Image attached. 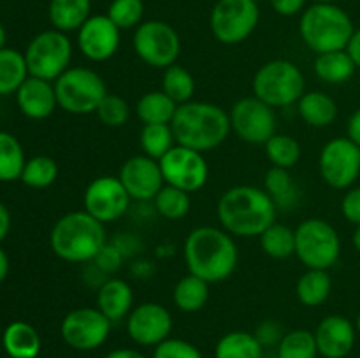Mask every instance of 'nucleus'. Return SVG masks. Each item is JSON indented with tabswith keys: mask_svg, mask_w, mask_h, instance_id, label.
Segmentation results:
<instances>
[{
	"mask_svg": "<svg viewBox=\"0 0 360 358\" xmlns=\"http://www.w3.org/2000/svg\"><path fill=\"white\" fill-rule=\"evenodd\" d=\"M278 206L262 188L239 185L220 197L217 216L221 228L232 237H260L276 223Z\"/></svg>",
	"mask_w": 360,
	"mask_h": 358,
	"instance_id": "1",
	"label": "nucleus"
},
{
	"mask_svg": "<svg viewBox=\"0 0 360 358\" xmlns=\"http://www.w3.org/2000/svg\"><path fill=\"white\" fill-rule=\"evenodd\" d=\"M183 255L188 274L210 284L229 279L239 262L234 237L218 227L193 228L185 241Z\"/></svg>",
	"mask_w": 360,
	"mask_h": 358,
	"instance_id": "2",
	"label": "nucleus"
},
{
	"mask_svg": "<svg viewBox=\"0 0 360 358\" xmlns=\"http://www.w3.org/2000/svg\"><path fill=\"white\" fill-rule=\"evenodd\" d=\"M176 144L199 153L217 150L231 133V118L220 105L190 100L178 105L171 123Z\"/></svg>",
	"mask_w": 360,
	"mask_h": 358,
	"instance_id": "3",
	"label": "nucleus"
},
{
	"mask_svg": "<svg viewBox=\"0 0 360 358\" xmlns=\"http://www.w3.org/2000/svg\"><path fill=\"white\" fill-rule=\"evenodd\" d=\"M49 244L53 253L63 262H91L108 244L105 225L86 211H72L53 225Z\"/></svg>",
	"mask_w": 360,
	"mask_h": 358,
	"instance_id": "4",
	"label": "nucleus"
},
{
	"mask_svg": "<svg viewBox=\"0 0 360 358\" xmlns=\"http://www.w3.org/2000/svg\"><path fill=\"white\" fill-rule=\"evenodd\" d=\"M354 32L352 18L336 4H313L299 21L302 42L316 55L347 49Z\"/></svg>",
	"mask_w": 360,
	"mask_h": 358,
	"instance_id": "5",
	"label": "nucleus"
},
{
	"mask_svg": "<svg viewBox=\"0 0 360 358\" xmlns=\"http://www.w3.org/2000/svg\"><path fill=\"white\" fill-rule=\"evenodd\" d=\"M253 95L273 109L290 107L306 93V79L290 60H271L255 72Z\"/></svg>",
	"mask_w": 360,
	"mask_h": 358,
	"instance_id": "6",
	"label": "nucleus"
},
{
	"mask_svg": "<svg viewBox=\"0 0 360 358\" xmlns=\"http://www.w3.org/2000/svg\"><path fill=\"white\" fill-rule=\"evenodd\" d=\"M55 91L58 107L76 116L97 111L102 98L109 93L101 74L86 67H69L55 81Z\"/></svg>",
	"mask_w": 360,
	"mask_h": 358,
	"instance_id": "7",
	"label": "nucleus"
},
{
	"mask_svg": "<svg viewBox=\"0 0 360 358\" xmlns=\"http://www.w3.org/2000/svg\"><path fill=\"white\" fill-rule=\"evenodd\" d=\"M340 255V235L329 221L309 218L295 228V256L306 269L329 270Z\"/></svg>",
	"mask_w": 360,
	"mask_h": 358,
	"instance_id": "8",
	"label": "nucleus"
},
{
	"mask_svg": "<svg viewBox=\"0 0 360 358\" xmlns=\"http://www.w3.org/2000/svg\"><path fill=\"white\" fill-rule=\"evenodd\" d=\"M72 42L60 30H44L35 35L25 51L28 74L46 81H56L70 67Z\"/></svg>",
	"mask_w": 360,
	"mask_h": 358,
	"instance_id": "9",
	"label": "nucleus"
},
{
	"mask_svg": "<svg viewBox=\"0 0 360 358\" xmlns=\"http://www.w3.org/2000/svg\"><path fill=\"white\" fill-rule=\"evenodd\" d=\"M136 55L146 65L165 70L174 65L181 53V39L172 25L162 20L143 21L132 37Z\"/></svg>",
	"mask_w": 360,
	"mask_h": 358,
	"instance_id": "10",
	"label": "nucleus"
},
{
	"mask_svg": "<svg viewBox=\"0 0 360 358\" xmlns=\"http://www.w3.org/2000/svg\"><path fill=\"white\" fill-rule=\"evenodd\" d=\"M259 20L260 9L255 0H218L211 11L210 27L218 42L236 46L255 32Z\"/></svg>",
	"mask_w": 360,
	"mask_h": 358,
	"instance_id": "11",
	"label": "nucleus"
},
{
	"mask_svg": "<svg viewBox=\"0 0 360 358\" xmlns=\"http://www.w3.org/2000/svg\"><path fill=\"white\" fill-rule=\"evenodd\" d=\"M229 118H231L232 132H236L239 139L248 144L264 146L271 137L278 133L276 112L255 95L239 98L232 105Z\"/></svg>",
	"mask_w": 360,
	"mask_h": 358,
	"instance_id": "12",
	"label": "nucleus"
},
{
	"mask_svg": "<svg viewBox=\"0 0 360 358\" xmlns=\"http://www.w3.org/2000/svg\"><path fill=\"white\" fill-rule=\"evenodd\" d=\"M165 185L176 186L186 193H195L210 179V165L204 153L176 144L160 160Z\"/></svg>",
	"mask_w": 360,
	"mask_h": 358,
	"instance_id": "13",
	"label": "nucleus"
},
{
	"mask_svg": "<svg viewBox=\"0 0 360 358\" xmlns=\"http://www.w3.org/2000/svg\"><path fill=\"white\" fill-rule=\"evenodd\" d=\"M130 195L118 175H101L88 183L83 193V206L88 214L108 225L125 216L130 206Z\"/></svg>",
	"mask_w": 360,
	"mask_h": 358,
	"instance_id": "14",
	"label": "nucleus"
},
{
	"mask_svg": "<svg viewBox=\"0 0 360 358\" xmlns=\"http://www.w3.org/2000/svg\"><path fill=\"white\" fill-rule=\"evenodd\" d=\"M319 167L327 185L336 190L348 188L360 174V147L348 137H336L320 151Z\"/></svg>",
	"mask_w": 360,
	"mask_h": 358,
	"instance_id": "15",
	"label": "nucleus"
},
{
	"mask_svg": "<svg viewBox=\"0 0 360 358\" xmlns=\"http://www.w3.org/2000/svg\"><path fill=\"white\" fill-rule=\"evenodd\" d=\"M111 325L112 323L97 307H79L63 318L60 333L72 350L91 351L108 340Z\"/></svg>",
	"mask_w": 360,
	"mask_h": 358,
	"instance_id": "16",
	"label": "nucleus"
},
{
	"mask_svg": "<svg viewBox=\"0 0 360 358\" xmlns=\"http://www.w3.org/2000/svg\"><path fill=\"white\" fill-rule=\"evenodd\" d=\"M171 330V312L157 302H143L127 316V333L139 346H158L169 339Z\"/></svg>",
	"mask_w": 360,
	"mask_h": 358,
	"instance_id": "17",
	"label": "nucleus"
},
{
	"mask_svg": "<svg viewBox=\"0 0 360 358\" xmlns=\"http://www.w3.org/2000/svg\"><path fill=\"white\" fill-rule=\"evenodd\" d=\"M122 41V30L108 14H94L77 30V48L90 62H108L116 55Z\"/></svg>",
	"mask_w": 360,
	"mask_h": 358,
	"instance_id": "18",
	"label": "nucleus"
},
{
	"mask_svg": "<svg viewBox=\"0 0 360 358\" xmlns=\"http://www.w3.org/2000/svg\"><path fill=\"white\" fill-rule=\"evenodd\" d=\"M118 178L129 192L130 199L143 200V202L153 200L165 185L160 161L146 154H136L123 161Z\"/></svg>",
	"mask_w": 360,
	"mask_h": 358,
	"instance_id": "19",
	"label": "nucleus"
},
{
	"mask_svg": "<svg viewBox=\"0 0 360 358\" xmlns=\"http://www.w3.org/2000/svg\"><path fill=\"white\" fill-rule=\"evenodd\" d=\"M355 326L341 314H330L319 323L315 333L319 354L323 358H345L355 346Z\"/></svg>",
	"mask_w": 360,
	"mask_h": 358,
	"instance_id": "20",
	"label": "nucleus"
},
{
	"mask_svg": "<svg viewBox=\"0 0 360 358\" xmlns=\"http://www.w3.org/2000/svg\"><path fill=\"white\" fill-rule=\"evenodd\" d=\"M16 102L20 111L30 119H46L58 107L55 83L28 76L18 88Z\"/></svg>",
	"mask_w": 360,
	"mask_h": 358,
	"instance_id": "21",
	"label": "nucleus"
},
{
	"mask_svg": "<svg viewBox=\"0 0 360 358\" xmlns=\"http://www.w3.org/2000/svg\"><path fill=\"white\" fill-rule=\"evenodd\" d=\"M134 305V291L127 281L109 277L97 291V309L111 323L122 321L130 314Z\"/></svg>",
	"mask_w": 360,
	"mask_h": 358,
	"instance_id": "22",
	"label": "nucleus"
},
{
	"mask_svg": "<svg viewBox=\"0 0 360 358\" xmlns=\"http://www.w3.org/2000/svg\"><path fill=\"white\" fill-rule=\"evenodd\" d=\"M48 16L55 30L77 32L91 16V0H49Z\"/></svg>",
	"mask_w": 360,
	"mask_h": 358,
	"instance_id": "23",
	"label": "nucleus"
},
{
	"mask_svg": "<svg viewBox=\"0 0 360 358\" xmlns=\"http://www.w3.org/2000/svg\"><path fill=\"white\" fill-rule=\"evenodd\" d=\"M297 112L306 125L323 128L338 118V104L323 91H306L297 102Z\"/></svg>",
	"mask_w": 360,
	"mask_h": 358,
	"instance_id": "24",
	"label": "nucleus"
},
{
	"mask_svg": "<svg viewBox=\"0 0 360 358\" xmlns=\"http://www.w3.org/2000/svg\"><path fill=\"white\" fill-rule=\"evenodd\" d=\"M178 104L162 90L148 91L137 100L136 114L143 125H171Z\"/></svg>",
	"mask_w": 360,
	"mask_h": 358,
	"instance_id": "25",
	"label": "nucleus"
},
{
	"mask_svg": "<svg viewBox=\"0 0 360 358\" xmlns=\"http://www.w3.org/2000/svg\"><path fill=\"white\" fill-rule=\"evenodd\" d=\"M315 69L316 77L327 84H343L350 79L357 70V65L347 49L343 51H333V53H322L316 55L315 58Z\"/></svg>",
	"mask_w": 360,
	"mask_h": 358,
	"instance_id": "26",
	"label": "nucleus"
},
{
	"mask_svg": "<svg viewBox=\"0 0 360 358\" xmlns=\"http://www.w3.org/2000/svg\"><path fill=\"white\" fill-rule=\"evenodd\" d=\"M4 347L13 358H35L41 351L37 330L25 321H14L4 332Z\"/></svg>",
	"mask_w": 360,
	"mask_h": 358,
	"instance_id": "27",
	"label": "nucleus"
},
{
	"mask_svg": "<svg viewBox=\"0 0 360 358\" xmlns=\"http://www.w3.org/2000/svg\"><path fill=\"white\" fill-rule=\"evenodd\" d=\"M333 291V279L327 270L308 269L297 281L295 293L306 307H319L329 298Z\"/></svg>",
	"mask_w": 360,
	"mask_h": 358,
	"instance_id": "28",
	"label": "nucleus"
},
{
	"mask_svg": "<svg viewBox=\"0 0 360 358\" xmlns=\"http://www.w3.org/2000/svg\"><path fill=\"white\" fill-rule=\"evenodd\" d=\"M174 305L183 312H197L210 300V283L188 274L176 283L172 291Z\"/></svg>",
	"mask_w": 360,
	"mask_h": 358,
	"instance_id": "29",
	"label": "nucleus"
},
{
	"mask_svg": "<svg viewBox=\"0 0 360 358\" xmlns=\"http://www.w3.org/2000/svg\"><path fill=\"white\" fill-rule=\"evenodd\" d=\"M264 346L257 336L250 332H229L214 347V358H262Z\"/></svg>",
	"mask_w": 360,
	"mask_h": 358,
	"instance_id": "30",
	"label": "nucleus"
},
{
	"mask_svg": "<svg viewBox=\"0 0 360 358\" xmlns=\"http://www.w3.org/2000/svg\"><path fill=\"white\" fill-rule=\"evenodd\" d=\"M28 76L25 55L11 48L0 49V95L16 93Z\"/></svg>",
	"mask_w": 360,
	"mask_h": 358,
	"instance_id": "31",
	"label": "nucleus"
},
{
	"mask_svg": "<svg viewBox=\"0 0 360 358\" xmlns=\"http://www.w3.org/2000/svg\"><path fill=\"white\" fill-rule=\"evenodd\" d=\"M25 164L27 160L20 140L13 133L0 130V181L20 179Z\"/></svg>",
	"mask_w": 360,
	"mask_h": 358,
	"instance_id": "32",
	"label": "nucleus"
},
{
	"mask_svg": "<svg viewBox=\"0 0 360 358\" xmlns=\"http://www.w3.org/2000/svg\"><path fill=\"white\" fill-rule=\"evenodd\" d=\"M259 239L262 251L271 258L287 260L295 255V230L287 225L273 223Z\"/></svg>",
	"mask_w": 360,
	"mask_h": 358,
	"instance_id": "33",
	"label": "nucleus"
},
{
	"mask_svg": "<svg viewBox=\"0 0 360 358\" xmlns=\"http://www.w3.org/2000/svg\"><path fill=\"white\" fill-rule=\"evenodd\" d=\"M139 144L143 154L160 161L172 147L176 146V137L171 125H144L139 133Z\"/></svg>",
	"mask_w": 360,
	"mask_h": 358,
	"instance_id": "34",
	"label": "nucleus"
},
{
	"mask_svg": "<svg viewBox=\"0 0 360 358\" xmlns=\"http://www.w3.org/2000/svg\"><path fill=\"white\" fill-rule=\"evenodd\" d=\"M162 91L172 98L178 105L186 104L195 93V79L185 67L174 65L167 67L162 76Z\"/></svg>",
	"mask_w": 360,
	"mask_h": 358,
	"instance_id": "35",
	"label": "nucleus"
},
{
	"mask_svg": "<svg viewBox=\"0 0 360 358\" xmlns=\"http://www.w3.org/2000/svg\"><path fill=\"white\" fill-rule=\"evenodd\" d=\"M264 185H266V192L278 207H290L297 202V186L287 168L271 167L266 172Z\"/></svg>",
	"mask_w": 360,
	"mask_h": 358,
	"instance_id": "36",
	"label": "nucleus"
},
{
	"mask_svg": "<svg viewBox=\"0 0 360 358\" xmlns=\"http://www.w3.org/2000/svg\"><path fill=\"white\" fill-rule=\"evenodd\" d=\"M155 209L165 220H181L186 214L190 213V207H192V199H190V193L183 192V190L176 188V186L164 185L160 192L157 193V197L153 199Z\"/></svg>",
	"mask_w": 360,
	"mask_h": 358,
	"instance_id": "37",
	"label": "nucleus"
},
{
	"mask_svg": "<svg viewBox=\"0 0 360 358\" xmlns=\"http://www.w3.org/2000/svg\"><path fill=\"white\" fill-rule=\"evenodd\" d=\"M266 157L273 164V167L287 168L290 171L301 158V146L297 140L285 133H276L266 144Z\"/></svg>",
	"mask_w": 360,
	"mask_h": 358,
	"instance_id": "38",
	"label": "nucleus"
},
{
	"mask_svg": "<svg viewBox=\"0 0 360 358\" xmlns=\"http://www.w3.org/2000/svg\"><path fill=\"white\" fill-rule=\"evenodd\" d=\"M315 333L309 330L297 329L285 333L278 343V358H316Z\"/></svg>",
	"mask_w": 360,
	"mask_h": 358,
	"instance_id": "39",
	"label": "nucleus"
},
{
	"mask_svg": "<svg viewBox=\"0 0 360 358\" xmlns=\"http://www.w3.org/2000/svg\"><path fill=\"white\" fill-rule=\"evenodd\" d=\"M56 178H58V164L51 157L39 154L27 160L20 179L30 188L41 190L51 186Z\"/></svg>",
	"mask_w": 360,
	"mask_h": 358,
	"instance_id": "40",
	"label": "nucleus"
},
{
	"mask_svg": "<svg viewBox=\"0 0 360 358\" xmlns=\"http://www.w3.org/2000/svg\"><path fill=\"white\" fill-rule=\"evenodd\" d=\"M105 14L120 30H130L143 23L144 4L143 0H112Z\"/></svg>",
	"mask_w": 360,
	"mask_h": 358,
	"instance_id": "41",
	"label": "nucleus"
},
{
	"mask_svg": "<svg viewBox=\"0 0 360 358\" xmlns=\"http://www.w3.org/2000/svg\"><path fill=\"white\" fill-rule=\"evenodd\" d=\"M97 116L102 125L111 126V128H120L127 125L130 118V105L123 97L116 93H108L97 107Z\"/></svg>",
	"mask_w": 360,
	"mask_h": 358,
	"instance_id": "42",
	"label": "nucleus"
},
{
	"mask_svg": "<svg viewBox=\"0 0 360 358\" xmlns=\"http://www.w3.org/2000/svg\"><path fill=\"white\" fill-rule=\"evenodd\" d=\"M153 358H202V354L188 340L169 337L164 343L155 346Z\"/></svg>",
	"mask_w": 360,
	"mask_h": 358,
	"instance_id": "43",
	"label": "nucleus"
},
{
	"mask_svg": "<svg viewBox=\"0 0 360 358\" xmlns=\"http://www.w3.org/2000/svg\"><path fill=\"white\" fill-rule=\"evenodd\" d=\"M341 213L350 223L360 225V186L350 190L341 200Z\"/></svg>",
	"mask_w": 360,
	"mask_h": 358,
	"instance_id": "44",
	"label": "nucleus"
},
{
	"mask_svg": "<svg viewBox=\"0 0 360 358\" xmlns=\"http://www.w3.org/2000/svg\"><path fill=\"white\" fill-rule=\"evenodd\" d=\"M269 2L274 13L285 18L295 16L306 7V0H269Z\"/></svg>",
	"mask_w": 360,
	"mask_h": 358,
	"instance_id": "45",
	"label": "nucleus"
},
{
	"mask_svg": "<svg viewBox=\"0 0 360 358\" xmlns=\"http://www.w3.org/2000/svg\"><path fill=\"white\" fill-rule=\"evenodd\" d=\"M257 339H259L264 346V344L280 343L281 337L280 333H278L276 325H273V323H264L259 329V332H257Z\"/></svg>",
	"mask_w": 360,
	"mask_h": 358,
	"instance_id": "46",
	"label": "nucleus"
},
{
	"mask_svg": "<svg viewBox=\"0 0 360 358\" xmlns=\"http://www.w3.org/2000/svg\"><path fill=\"white\" fill-rule=\"evenodd\" d=\"M347 133H348L347 135L348 139L360 147V109L359 111H355L354 114L350 116V119H348Z\"/></svg>",
	"mask_w": 360,
	"mask_h": 358,
	"instance_id": "47",
	"label": "nucleus"
},
{
	"mask_svg": "<svg viewBox=\"0 0 360 358\" xmlns=\"http://www.w3.org/2000/svg\"><path fill=\"white\" fill-rule=\"evenodd\" d=\"M347 53L350 55V58L354 60V63L357 65V69H360V28L354 32L352 35L350 42L347 46Z\"/></svg>",
	"mask_w": 360,
	"mask_h": 358,
	"instance_id": "48",
	"label": "nucleus"
},
{
	"mask_svg": "<svg viewBox=\"0 0 360 358\" xmlns=\"http://www.w3.org/2000/svg\"><path fill=\"white\" fill-rule=\"evenodd\" d=\"M9 228H11V214L9 209L0 202V242L7 237L9 234Z\"/></svg>",
	"mask_w": 360,
	"mask_h": 358,
	"instance_id": "49",
	"label": "nucleus"
},
{
	"mask_svg": "<svg viewBox=\"0 0 360 358\" xmlns=\"http://www.w3.org/2000/svg\"><path fill=\"white\" fill-rule=\"evenodd\" d=\"M105 358H146L143 353L137 350H130V347H120V350L111 351Z\"/></svg>",
	"mask_w": 360,
	"mask_h": 358,
	"instance_id": "50",
	"label": "nucleus"
},
{
	"mask_svg": "<svg viewBox=\"0 0 360 358\" xmlns=\"http://www.w3.org/2000/svg\"><path fill=\"white\" fill-rule=\"evenodd\" d=\"M9 274V256L6 255L2 248H0V283L7 277Z\"/></svg>",
	"mask_w": 360,
	"mask_h": 358,
	"instance_id": "51",
	"label": "nucleus"
},
{
	"mask_svg": "<svg viewBox=\"0 0 360 358\" xmlns=\"http://www.w3.org/2000/svg\"><path fill=\"white\" fill-rule=\"evenodd\" d=\"M6 48V28L0 23V49Z\"/></svg>",
	"mask_w": 360,
	"mask_h": 358,
	"instance_id": "52",
	"label": "nucleus"
},
{
	"mask_svg": "<svg viewBox=\"0 0 360 358\" xmlns=\"http://www.w3.org/2000/svg\"><path fill=\"white\" fill-rule=\"evenodd\" d=\"M354 246L360 251V225L357 227V230L354 232Z\"/></svg>",
	"mask_w": 360,
	"mask_h": 358,
	"instance_id": "53",
	"label": "nucleus"
},
{
	"mask_svg": "<svg viewBox=\"0 0 360 358\" xmlns=\"http://www.w3.org/2000/svg\"><path fill=\"white\" fill-rule=\"evenodd\" d=\"M315 4H334L336 0H313Z\"/></svg>",
	"mask_w": 360,
	"mask_h": 358,
	"instance_id": "54",
	"label": "nucleus"
},
{
	"mask_svg": "<svg viewBox=\"0 0 360 358\" xmlns=\"http://www.w3.org/2000/svg\"><path fill=\"white\" fill-rule=\"evenodd\" d=\"M355 330H357V332L360 333V312H359V316H357V321H355Z\"/></svg>",
	"mask_w": 360,
	"mask_h": 358,
	"instance_id": "55",
	"label": "nucleus"
},
{
	"mask_svg": "<svg viewBox=\"0 0 360 358\" xmlns=\"http://www.w3.org/2000/svg\"><path fill=\"white\" fill-rule=\"evenodd\" d=\"M255 2H257V4H259V2H264V0H255Z\"/></svg>",
	"mask_w": 360,
	"mask_h": 358,
	"instance_id": "56",
	"label": "nucleus"
}]
</instances>
